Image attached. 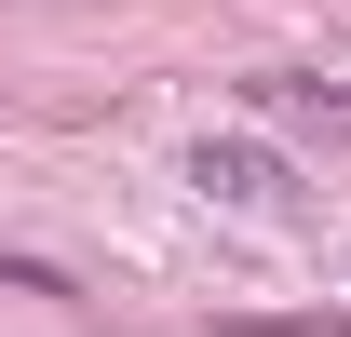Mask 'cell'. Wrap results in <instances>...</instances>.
<instances>
[{
  "label": "cell",
  "mask_w": 351,
  "mask_h": 337,
  "mask_svg": "<svg viewBox=\"0 0 351 337\" xmlns=\"http://www.w3.org/2000/svg\"><path fill=\"white\" fill-rule=\"evenodd\" d=\"M203 189L243 216H298V162L284 149H243V135H203Z\"/></svg>",
  "instance_id": "6da1fadb"
},
{
  "label": "cell",
  "mask_w": 351,
  "mask_h": 337,
  "mask_svg": "<svg viewBox=\"0 0 351 337\" xmlns=\"http://www.w3.org/2000/svg\"><path fill=\"white\" fill-rule=\"evenodd\" d=\"M0 297H82V284H68L54 256H14V243H0Z\"/></svg>",
  "instance_id": "7a4b0ae2"
}]
</instances>
